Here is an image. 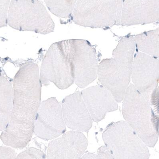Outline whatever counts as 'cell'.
Instances as JSON below:
<instances>
[{
	"label": "cell",
	"instance_id": "cell-1",
	"mask_svg": "<svg viewBox=\"0 0 159 159\" xmlns=\"http://www.w3.org/2000/svg\"><path fill=\"white\" fill-rule=\"evenodd\" d=\"M41 88L38 65L31 61L22 65L14 78L10 119L0 136L5 145L22 149L31 140Z\"/></svg>",
	"mask_w": 159,
	"mask_h": 159
},
{
	"label": "cell",
	"instance_id": "cell-2",
	"mask_svg": "<svg viewBox=\"0 0 159 159\" xmlns=\"http://www.w3.org/2000/svg\"><path fill=\"white\" fill-rule=\"evenodd\" d=\"M136 49L134 36H125L114 49L112 57L104 59L98 65V81L118 103L122 102L130 84Z\"/></svg>",
	"mask_w": 159,
	"mask_h": 159
},
{
	"label": "cell",
	"instance_id": "cell-3",
	"mask_svg": "<svg viewBox=\"0 0 159 159\" xmlns=\"http://www.w3.org/2000/svg\"><path fill=\"white\" fill-rule=\"evenodd\" d=\"M122 101L125 121L148 147H154L159 137L158 122L150 103L132 84Z\"/></svg>",
	"mask_w": 159,
	"mask_h": 159
},
{
	"label": "cell",
	"instance_id": "cell-4",
	"mask_svg": "<svg viewBox=\"0 0 159 159\" xmlns=\"http://www.w3.org/2000/svg\"><path fill=\"white\" fill-rule=\"evenodd\" d=\"M8 25L19 31L42 34L54 31L55 25L41 0H11Z\"/></svg>",
	"mask_w": 159,
	"mask_h": 159
},
{
	"label": "cell",
	"instance_id": "cell-5",
	"mask_svg": "<svg viewBox=\"0 0 159 159\" xmlns=\"http://www.w3.org/2000/svg\"><path fill=\"white\" fill-rule=\"evenodd\" d=\"M102 139L113 159H148L150 157L148 146L125 121L110 125L102 133Z\"/></svg>",
	"mask_w": 159,
	"mask_h": 159
},
{
	"label": "cell",
	"instance_id": "cell-6",
	"mask_svg": "<svg viewBox=\"0 0 159 159\" xmlns=\"http://www.w3.org/2000/svg\"><path fill=\"white\" fill-rule=\"evenodd\" d=\"M74 72V82L85 88L98 77V59L95 48L86 40L62 41Z\"/></svg>",
	"mask_w": 159,
	"mask_h": 159
},
{
	"label": "cell",
	"instance_id": "cell-7",
	"mask_svg": "<svg viewBox=\"0 0 159 159\" xmlns=\"http://www.w3.org/2000/svg\"><path fill=\"white\" fill-rule=\"evenodd\" d=\"M116 14V0H77L71 17L76 25L102 29L115 25Z\"/></svg>",
	"mask_w": 159,
	"mask_h": 159
},
{
	"label": "cell",
	"instance_id": "cell-8",
	"mask_svg": "<svg viewBox=\"0 0 159 159\" xmlns=\"http://www.w3.org/2000/svg\"><path fill=\"white\" fill-rule=\"evenodd\" d=\"M40 75L42 84L44 85L53 83L60 89H65L74 84L72 67L62 41L50 46L42 62Z\"/></svg>",
	"mask_w": 159,
	"mask_h": 159
},
{
	"label": "cell",
	"instance_id": "cell-9",
	"mask_svg": "<svg viewBox=\"0 0 159 159\" xmlns=\"http://www.w3.org/2000/svg\"><path fill=\"white\" fill-rule=\"evenodd\" d=\"M131 78L135 88L153 106L158 91L159 59L138 52L134 57Z\"/></svg>",
	"mask_w": 159,
	"mask_h": 159
},
{
	"label": "cell",
	"instance_id": "cell-10",
	"mask_svg": "<svg viewBox=\"0 0 159 159\" xmlns=\"http://www.w3.org/2000/svg\"><path fill=\"white\" fill-rule=\"evenodd\" d=\"M66 130L61 104L56 98L41 102L35 119L34 133L44 140H53Z\"/></svg>",
	"mask_w": 159,
	"mask_h": 159
},
{
	"label": "cell",
	"instance_id": "cell-11",
	"mask_svg": "<svg viewBox=\"0 0 159 159\" xmlns=\"http://www.w3.org/2000/svg\"><path fill=\"white\" fill-rule=\"evenodd\" d=\"M159 21V0H123L120 25L130 26Z\"/></svg>",
	"mask_w": 159,
	"mask_h": 159
},
{
	"label": "cell",
	"instance_id": "cell-12",
	"mask_svg": "<svg viewBox=\"0 0 159 159\" xmlns=\"http://www.w3.org/2000/svg\"><path fill=\"white\" fill-rule=\"evenodd\" d=\"M88 146V140L83 133L71 131L49 143L46 157L47 159H81Z\"/></svg>",
	"mask_w": 159,
	"mask_h": 159
},
{
	"label": "cell",
	"instance_id": "cell-13",
	"mask_svg": "<svg viewBox=\"0 0 159 159\" xmlns=\"http://www.w3.org/2000/svg\"><path fill=\"white\" fill-rule=\"evenodd\" d=\"M61 108L65 123L69 129L86 132L92 127V118L80 91L66 97Z\"/></svg>",
	"mask_w": 159,
	"mask_h": 159
},
{
	"label": "cell",
	"instance_id": "cell-14",
	"mask_svg": "<svg viewBox=\"0 0 159 159\" xmlns=\"http://www.w3.org/2000/svg\"><path fill=\"white\" fill-rule=\"evenodd\" d=\"M81 93L94 122L101 121L107 113L115 111L118 109L117 102L111 93L102 85L89 87Z\"/></svg>",
	"mask_w": 159,
	"mask_h": 159
},
{
	"label": "cell",
	"instance_id": "cell-15",
	"mask_svg": "<svg viewBox=\"0 0 159 159\" xmlns=\"http://www.w3.org/2000/svg\"><path fill=\"white\" fill-rule=\"evenodd\" d=\"M13 100L12 84L0 72V131L3 130L9 122Z\"/></svg>",
	"mask_w": 159,
	"mask_h": 159
},
{
	"label": "cell",
	"instance_id": "cell-16",
	"mask_svg": "<svg viewBox=\"0 0 159 159\" xmlns=\"http://www.w3.org/2000/svg\"><path fill=\"white\" fill-rule=\"evenodd\" d=\"M138 51L159 59V28L134 36Z\"/></svg>",
	"mask_w": 159,
	"mask_h": 159
},
{
	"label": "cell",
	"instance_id": "cell-17",
	"mask_svg": "<svg viewBox=\"0 0 159 159\" xmlns=\"http://www.w3.org/2000/svg\"><path fill=\"white\" fill-rule=\"evenodd\" d=\"M49 10L61 18L71 17L77 0H43Z\"/></svg>",
	"mask_w": 159,
	"mask_h": 159
},
{
	"label": "cell",
	"instance_id": "cell-18",
	"mask_svg": "<svg viewBox=\"0 0 159 159\" xmlns=\"http://www.w3.org/2000/svg\"><path fill=\"white\" fill-rule=\"evenodd\" d=\"M45 153L34 148H30L16 156V159H41L46 158Z\"/></svg>",
	"mask_w": 159,
	"mask_h": 159
},
{
	"label": "cell",
	"instance_id": "cell-19",
	"mask_svg": "<svg viewBox=\"0 0 159 159\" xmlns=\"http://www.w3.org/2000/svg\"><path fill=\"white\" fill-rule=\"evenodd\" d=\"M81 159H113L111 153L106 146H101L98 149L97 154L88 153L84 154L81 157Z\"/></svg>",
	"mask_w": 159,
	"mask_h": 159
},
{
	"label": "cell",
	"instance_id": "cell-20",
	"mask_svg": "<svg viewBox=\"0 0 159 159\" xmlns=\"http://www.w3.org/2000/svg\"><path fill=\"white\" fill-rule=\"evenodd\" d=\"M11 0H0V28L8 25V16Z\"/></svg>",
	"mask_w": 159,
	"mask_h": 159
},
{
	"label": "cell",
	"instance_id": "cell-21",
	"mask_svg": "<svg viewBox=\"0 0 159 159\" xmlns=\"http://www.w3.org/2000/svg\"><path fill=\"white\" fill-rule=\"evenodd\" d=\"M16 152L9 147L0 146V159H16Z\"/></svg>",
	"mask_w": 159,
	"mask_h": 159
},
{
	"label": "cell",
	"instance_id": "cell-22",
	"mask_svg": "<svg viewBox=\"0 0 159 159\" xmlns=\"http://www.w3.org/2000/svg\"><path fill=\"white\" fill-rule=\"evenodd\" d=\"M117 3V14L115 25H120L121 15L123 5V0H116Z\"/></svg>",
	"mask_w": 159,
	"mask_h": 159
}]
</instances>
